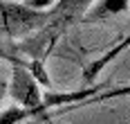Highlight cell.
Segmentation results:
<instances>
[{
  "label": "cell",
  "mask_w": 130,
  "mask_h": 124,
  "mask_svg": "<svg viewBox=\"0 0 130 124\" xmlns=\"http://www.w3.org/2000/svg\"><path fill=\"white\" fill-rule=\"evenodd\" d=\"M90 2L92 0H58L52 7V16L45 23V27H40L31 36H27L25 41H20L16 45V50L27 54L29 61L45 63L50 50L54 47V43L65 34V29L83 20V16L88 14Z\"/></svg>",
  "instance_id": "cell-1"
},
{
  "label": "cell",
  "mask_w": 130,
  "mask_h": 124,
  "mask_svg": "<svg viewBox=\"0 0 130 124\" xmlns=\"http://www.w3.org/2000/svg\"><path fill=\"white\" fill-rule=\"evenodd\" d=\"M50 16H52V7L36 9V7H29L27 2L0 0V34L9 39H20V36L27 39L40 27H45Z\"/></svg>",
  "instance_id": "cell-2"
},
{
  "label": "cell",
  "mask_w": 130,
  "mask_h": 124,
  "mask_svg": "<svg viewBox=\"0 0 130 124\" xmlns=\"http://www.w3.org/2000/svg\"><path fill=\"white\" fill-rule=\"evenodd\" d=\"M7 97H11L16 106L29 110L31 117H43L47 122V110L43 106V93L40 83L31 77V72L25 70L18 63H11V75H9V90Z\"/></svg>",
  "instance_id": "cell-3"
},
{
  "label": "cell",
  "mask_w": 130,
  "mask_h": 124,
  "mask_svg": "<svg viewBox=\"0 0 130 124\" xmlns=\"http://www.w3.org/2000/svg\"><path fill=\"white\" fill-rule=\"evenodd\" d=\"M128 47H130V34H128L121 43H117L112 50H108L105 54H101L96 61H92L90 66H85V68H83V79H85V81H92V79H94V77H96V75H99V72H101L110 61H115V59H117L123 50H128Z\"/></svg>",
  "instance_id": "cell-4"
},
{
  "label": "cell",
  "mask_w": 130,
  "mask_h": 124,
  "mask_svg": "<svg viewBox=\"0 0 130 124\" xmlns=\"http://www.w3.org/2000/svg\"><path fill=\"white\" fill-rule=\"evenodd\" d=\"M130 5V0H103L101 5H94L88 14L83 16L81 23H94V20H103L108 16H115V14H121L126 11Z\"/></svg>",
  "instance_id": "cell-5"
},
{
  "label": "cell",
  "mask_w": 130,
  "mask_h": 124,
  "mask_svg": "<svg viewBox=\"0 0 130 124\" xmlns=\"http://www.w3.org/2000/svg\"><path fill=\"white\" fill-rule=\"evenodd\" d=\"M7 90H9V79H5V77H2V72H0V104L5 102Z\"/></svg>",
  "instance_id": "cell-6"
}]
</instances>
